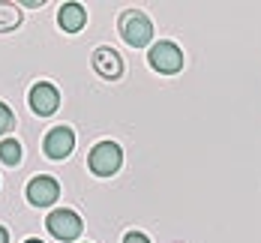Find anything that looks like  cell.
I'll use <instances>...</instances> for the list:
<instances>
[{"label": "cell", "instance_id": "obj_1", "mask_svg": "<svg viewBox=\"0 0 261 243\" xmlns=\"http://www.w3.org/2000/svg\"><path fill=\"white\" fill-rule=\"evenodd\" d=\"M117 30H120V36H123V42H126L129 48H144V45L153 39V24H150V18H147L141 9H126V12H120Z\"/></svg>", "mask_w": 261, "mask_h": 243}, {"label": "cell", "instance_id": "obj_2", "mask_svg": "<svg viewBox=\"0 0 261 243\" xmlns=\"http://www.w3.org/2000/svg\"><path fill=\"white\" fill-rule=\"evenodd\" d=\"M123 165V150L117 141H99L93 144V150L87 153V168L96 174V177H111L117 174Z\"/></svg>", "mask_w": 261, "mask_h": 243}, {"label": "cell", "instance_id": "obj_3", "mask_svg": "<svg viewBox=\"0 0 261 243\" xmlns=\"http://www.w3.org/2000/svg\"><path fill=\"white\" fill-rule=\"evenodd\" d=\"M45 228H48V234L57 237V240L63 243H72L81 237V231H84V222H81V216L75 210H69V207H57L48 213L45 219Z\"/></svg>", "mask_w": 261, "mask_h": 243}, {"label": "cell", "instance_id": "obj_4", "mask_svg": "<svg viewBox=\"0 0 261 243\" xmlns=\"http://www.w3.org/2000/svg\"><path fill=\"white\" fill-rule=\"evenodd\" d=\"M147 63H150V69H156L159 75H177L183 69V51L174 42L159 39L156 45H150V51H147Z\"/></svg>", "mask_w": 261, "mask_h": 243}, {"label": "cell", "instance_id": "obj_5", "mask_svg": "<svg viewBox=\"0 0 261 243\" xmlns=\"http://www.w3.org/2000/svg\"><path fill=\"white\" fill-rule=\"evenodd\" d=\"M27 105L36 117H51L54 111L60 108V90L54 87L51 81H36L27 93Z\"/></svg>", "mask_w": 261, "mask_h": 243}, {"label": "cell", "instance_id": "obj_6", "mask_svg": "<svg viewBox=\"0 0 261 243\" xmlns=\"http://www.w3.org/2000/svg\"><path fill=\"white\" fill-rule=\"evenodd\" d=\"M72 147H75V132L69 129V126H51L45 138H42V150H45V156L54 162L60 159H69V153H72Z\"/></svg>", "mask_w": 261, "mask_h": 243}, {"label": "cell", "instance_id": "obj_7", "mask_svg": "<svg viewBox=\"0 0 261 243\" xmlns=\"http://www.w3.org/2000/svg\"><path fill=\"white\" fill-rule=\"evenodd\" d=\"M24 195L33 207H51L54 201L60 198V183L54 180L51 174H36V177H30Z\"/></svg>", "mask_w": 261, "mask_h": 243}, {"label": "cell", "instance_id": "obj_8", "mask_svg": "<svg viewBox=\"0 0 261 243\" xmlns=\"http://www.w3.org/2000/svg\"><path fill=\"white\" fill-rule=\"evenodd\" d=\"M93 69H96V75L105 81H117L123 75V57L114 51L111 45H99L96 51H93Z\"/></svg>", "mask_w": 261, "mask_h": 243}, {"label": "cell", "instance_id": "obj_9", "mask_svg": "<svg viewBox=\"0 0 261 243\" xmlns=\"http://www.w3.org/2000/svg\"><path fill=\"white\" fill-rule=\"evenodd\" d=\"M57 24L63 33H79L81 27L87 24V9L81 3H63L57 9Z\"/></svg>", "mask_w": 261, "mask_h": 243}, {"label": "cell", "instance_id": "obj_10", "mask_svg": "<svg viewBox=\"0 0 261 243\" xmlns=\"http://www.w3.org/2000/svg\"><path fill=\"white\" fill-rule=\"evenodd\" d=\"M21 159H24L21 141H18V138H3V141H0V162L9 165V168H15V165H21Z\"/></svg>", "mask_w": 261, "mask_h": 243}, {"label": "cell", "instance_id": "obj_11", "mask_svg": "<svg viewBox=\"0 0 261 243\" xmlns=\"http://www.w3.org/2000/svg\"><path fill=\"white\" fill-rule=\"evenodd\" d=\"M21 9L15 3H0V33H12L15 27H21Z\"/></svg>", "mask_w": 261, "mask_h": 243}, {"label": "cell", "instance_id": "obj_12", "mask_svg": "<svg viewBox=\"0 0 261 243\" xmlns=\"http://www.w3.org/2000/svg\"><path fill=\"white\" fill-rule=\"evenodd\" d=\"M9 129H15V114L6 102H0V135H6Z\"/></svg>", "mask_w": 261, "mask_h": 243}, {"label": "cell", "instance_id": "obj_13", "mask_svg": "<svg viewBox=\"0 0 261 243\" xmlns=\"http://www.w3.org/2000/svg\"><path fill=\"white\" fill-rule=\"evenodd\" d=\"M123 243H150V237L144 231H126L123 234Z\"/></svg>", "mask_w": 261, "mask_h": 243}, {"label": "cell", "instance_id": "obj_14", "mask_svg": "<svg viewBox=\"0 0 261 243\" xmlns=\"http://www.w3.org/2000/svg\"><path fill=\"white\" fill-rule=\"evenodd\" d=\"M0 243H9V231H6L3 225H0Z\"/></svg>", "mask_w": 261, "mask_h": 243}, {"label": "cell", "instance_id": "obj_15", "mask_svg": "<svg viewBox=\"0 0 261 243\" xmlns=\"http://www.w3.org/2000/svg\"><path fill=\"white\" fill-rule=\"evenodd\" d=\"M24 243H42V240H39V237H27Z\"/></svg>", "mask_w": 261, "mask_h": 243}]
</instances>
